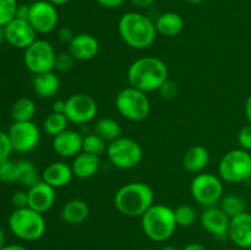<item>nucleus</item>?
<instances>
[{
    "instance_id": "obj_53",
    "label": "nucleus",
    "mask_w": 251,
    "mask_h": 250,
    "mask_svg": "<svg viewBox=\"0 0 251 250\" xmlns=\"http://www.w3.org/2000/svg\"><path fill=\"white\" fill-rule=\"evenodd\" d=\"M24 2H27V4H33L34 1H37V0H22Z\"/></svg>"
},
{
    "instance_id": "obj_46",
    "label": "nucleus",
    "mask_w": 251,
    "mask_h": 250,
    "mask_svg": "<svg viewBox=\"0 0 251 250\" xmlns=\"http://www.w3.org/2000/svg\"><path fill=\"white\" fill-rule=\"evenodd\" d=\"M183 250H207L202 244L200 243H190V244L186 245Z\"/></svg>"
},
{
    "instance_id": "obj_19",
    "label": "nucleus",
    "mask_w": 251,
    "mask_h": 250,
    "mask_svg": "<svg viewBox=\"0 0 251 250\" xmlns=\"http://www.w3.org/2000/svg\"><path fill=\"white\" fill-rule=\"evenodd\" d=\"M228 237L240 249H251V213L243 212L230 218Z\"/></svg>"
},
{
    "instance_id": "obj_29",
    "label": "nucleus",
    "mask_w": 251,
    "mask_h": 250,
    "mask_svg": "<svg viewBox=\"0 0 251 250\" xmlns=\"http://www.w3.org/2000/svg\"><path fill=\"white\" fill-rule=\"evenodd\" d=\"M69 120L63 113L51 112L46 117L43 122V130L47 135L51 137H55L60 132L65 131L68 129Z\"/></svg>"
},
{
    "instance_id": "obj_23",
    "label": "nucleus",
    "mask_w": 251,
    "mask_h": 250,
    "mask_svg": "<svg viewBox=\"0 0 251 250\" xmlns=\"http://www.w3.org/2000/svg\"><path fill=\"white\" fill-rule=\"evenodd\" d=\"M100 157L82 151L77 156L74 157L73 163H71L74 176L78 179L92 178L97 174L98 169H100Z\"/></svg>"
},
{
    "instance_id": "obj_1",
    "label": "nucleus",
    "mask_w": 251,
    "mask_h": 250,
    "mask_svg": "<svg viewBox=\"0 0 251 250\" xmlns=\"http://www.w3.org/2000/svg\"><path fill=\"white\" fill-rule=\"evenodd\" d=\"M168 66L156 56H142L130 64L127 69V82L131 87L142 92H154L168 80Z\"/></svg>"
},
{
    "instance_id": "obj_8",
    "label": "nucleus",
    "mask_w": 251,
    "mask_h": 250,
    "mask_svg": "<svg viewBox=\"0 0 251 250\" xmlns=\"http://www.w3.org/2000/svg\"><path fill=\"white\" fill-rule=\"evenodd\" d=\"M107 157L110 163L119 169L129 171L135 168L142 161V147L131 137H119L109 142L107 147Z\"/></svg>"
},
{
    "instance_id": "obj_33",
    "label": "nucleus",
    "mask_w": 251,
    "mask_h": 250,
    "mask_svg": "<svg viewBox=\"0 0 251 250\" xmlns=\"http://www.w3.org/2000/svg\"><path fill=\"white\" fill-rule=\"evenodd\" d=\"M17 0H0V26L5 27L16 17Z\"/></svg>"
},
{
    "instance_id": "obj_32",
    "label": "nucleus",
    "mask_w": 251,
    "mask_h": 250,
    "mask_svg": "<svg viewBox=\"0 0 251 250\" xmlns=\"http://www.w3.org/2000/svg\"><path fill=\"white\" fill-rule=\"evenodd\" d=\"M174 215H176V225L179 227H190L195 223L196 221V211L189 203H181L178 207L174 210Z\"/></svg>"
},
{
    "instance_id": "obj_37",
    "label": "nucleus",
    "mask_w": 251,
    "mask_h": 250,
    "mask_svg": "<svg viewBox=\"0 0 251 250\" xmlns=\"http://www.w3.org/2000/svg\"><path fill=\"white\" fill-rule=\"evenodd\" d=\"M158 92L159 95L162 96V98H164V100H174V98L178 96V92H179L178 85H176L174 81L169 80L168 78V80H167L166 82L159 87Z\"/></svg>"
},
{
    "instance_id": "obj_56",
    "label": "nucleus",
    "mask_w": 251,
    "mask_h": 250,
    "mask_svg": "<svg viewBox=\"0 0 251 250\" xmlns=\"http://www.w3.org/2000/svg\"><path fill=\"white\" fill-rule=\"evenodd\" d=\"M250 250H251V249H250Z\"/></svg>"
},
{
    "instance_id": "obj_30",
    "label": "nucleus",
    "mask_w": 251,
    "mask_h": 250,
    "mask_svg": "<svg viewBox=\"0 0 251 250\" xmlns=\"http://www.w3.org/2000/svg\"><path fill=\"white\" fill-rule=\"evenodd\" d=\"M220 207L229 218L235 217L240 213L245 212V201L235 194L223 195L220 201Z\"/></svg>"
},
{
    "instance_id": "obj_35",
    "label": "nucleus",
    "mask_w": 251,
    "mask_h": 250,
    "mask_svg": "<svg viewBox=\"0 0 251 250\" xmlns=\"http://www.w3.org/2000/svg\"><path fill=\"white\" fill-rule=\"evenodd\" d=\"M75 61L76 60L74 59V56L71 55L69 51L56 54L54 70H58V71H60V73H66V71H70L71 69H73Z\"/></svg>"
},
{
    "instance_id": "obj_20",
    "label": "nucleus",
    "mask_w": 251,
    "mask_h": 250,
    "mask_svg": "<svg viewBox=\"0 0 251 250\" xmlns=\"http://www.w3.org/2000/svg\"><path fill=\"white\" fill-rule=\"evenodd\" d=\"M73 178L74 172L71 166L61 161L48 164L42 173V180L53 186L54 189L65 188L71 183Z\"/></svg>"
},
{
    "instance_id": "obj_27",
    "label": "nucleus",
    "mask_w": 251,
    "mask_h": 250,
    "mask_svg": "<svg viewBox=\"0 0 251 250\" xmlns=\"http://www.w3.org/2000/svg\"><path fill=\"white\" fill-rule=\"evenodd\" d=\"M95 131L105 142H113L123 136V129L119 123L113 118H100L95 124Z\"/></svg>"
},
{
    "instance_id": "obj_25",
    "label": "nucleus",
    "mask_w": 251,
    "mask_h": 250,
    "mask_svg": "<svg viewBox=\"0 0 251 250\" xmlns=\"http://www.w3.org/2000/svg\"><path fill=\"white\" fill-rule=\"evenodd\" d=\"M156 29L159 34L166 37H176L184 29V20L179 14L167 11L159 15L154 21Z\"/></svg>"
},
{
    "instance_id": "obj_9",
    "label": "nucleus",
    "mask_w": 251,
    "mask_h": 250,
    "mask_svg": "<svg viewBox=\"0 0 251 250\" xmlns=\"http://www.w3.org/2000/svg\"><path fill=\"white\" fill-rule=\"evenodd\" d=\"M223 180L212 173H200L191 180L190 194L194 200L205 207L216 206L223 196Z\"/></svg>"
},
{
    "instance_id": "obj_50",
    "label": "nucleus",
    "mask_w": 251,
    "mask_h": 250,
    "mask_svg": "<svg viewBox=\"0 0 251 250\" xmlns=\"http://www.w3.org/2000/svg\"><path fill=\"white\" fill-rule=\"evenodd\" d=\"M185 1H188L189 4H191V5H200V4H202L205 0H185Z\"/></svg>"
},
{
    "instance_id": "obj_24",
    "label": "nucleus",
    "mask_w": 251,
    "mask_h": 250,
    "mask_svg": "<svg viewBox=\"0 0 251 250\" xmlns=\"http://www.w3.org/2000/svg\"><path fill=\"white\" fill-rule=\"evenodd\" d=\"M210 162V152L205 146L195 145L185 152L183 167L190 173H201Z\"/></svg>"
},
{
    "instance_id": "obj_4",
    "label": "nucleus",
    "mask_w": 251,
    "mask_h": 250,
    "mask_svg": "<svg viewBox=\"0 0 251 250\" xmlns=\"http://www.w3.org/2000/svg\"><path fill=\"white\" fill-rule=\"evenodd\" d=\"M141 227L145 235L151 240L166 242L178 227L174 210L163 203H153L141 216Z\"/></svg>"
},
{
    "instance_id": "obj_21",
    "label": "nucleus",
    "mask_w": 251,
    "mask_h": 250,
    "mask_svg": "<svg viewBox=\"0 0 251 250\" xmlns=\"http://www.w3.org/2000/svg\"><path fill=\"white\" fill-rule=\"evenodd\" d=\"M61 220L71 225H77L85 222L90 216V206L82 199H73L65 202L61 208Z\"/></svg>"
},
{
    "instance_id": "obj_36",
    "label": "nucleus",
    "mask_w": 251,
    "mask_h": 250,
    "mask_svg": "<svg viewBox=\"0 0 251 250\" xmlns=\"http://www.w3.org/2000/svg\"><path fill=\"white\" fill-rule=\"evenodd\" d=\"M12 151H14V149H12L9 135H7V132L0 130V162L9 159Z\"/></svg>"
},
{
    "instance_id": "obj_47",
    "label": "nucleus",
    "mask_w": 251,
    "mask_h": 250,
    "mask_svg": "<svg viewBox=\"0 0 251 250\" xmlns=\"http://www.w3.org/2000/svg\"><path fill=\"white\" fill-rule=\"evenodd\" d=\"M1 250H27L24 245L20 244H10V245H5Z\"/></svg>"
},
{
    "instance_id": "obj_10",
    "label": "nucleus",
    "mask_w": 251,
    "mask_h": 250,
    "mask_svg": "<svg viewBox=\"0 0 251 250\" xmlns=\"http://www.w3.org/2000/svg\"><path fill=\"white\" fill-rule=\"evenodd\" d=\"M55 58V49L46 39H36L24 53L25 66L33 75L54 71Z\"/></svg>"
},
{
    "instance_id": "obj_44",
    "label": "nucleus",
    "mask_w": 251,
    "mask_h": 250,
    "mask_svg": "<svg viewBox=\"0 0 251 250\" xmlns=\"http://www.w3.org/2000/svg\"><path fill=\"white\" fill-rule=\"evenodd\" d=\"M53 112L55 113H65V100H58L53 103Z\"/></svg>"
},
{
    "instance_id": "obj_34",
    "label": "nucleus",
    "mask_w": 251,
    "mask_h": 250,
    "mask_svg": "<svg viewBox=\"0 0 251 250\" xmlns=\"http://www.w3.org/2000/svg\"><path fill=\"white\" fill-rule=\"evenodd\" d=\"M0 180L4 183L17 181V163L10 159L0 162Z\"/></svg>"
},
{
    "instance_id": "obj_22",
    "label": "nucleus",
    "mask_w": 251,
    "mask_h": 250,
    "mask_svg": "<svg viewBox=\"0 0 251 250\" xmlns=\"http://www.w3.org/2000/svg\"><path fill=\"white\" fill-rule=\"evenodd\" d=\"M34 93L41 98H51L60 90V78L54 71L37 74L32 80Z\"/></svg>"
},
{
    "instance_id": "obj_51",
    "label": "nucleus",
    "mask_w": 251,
    "mask_h": 250,
    "mask_svg": "<svg viewBox=\"0 0 251 250\" xmlns=\"http://www.w3.org/2000/svg\"><path fill=\"white\" fill-rule=\"evenodd\" d=\"M5 39V34H4V27L0 26V44L2 43V41Z\"/></svg>"
},
{
    "instance_id": "obj_38",
    "label": "nucleus",
    "mask_w": 251,
    "mask_h": 250,
    "mask_svg": "<svg viewBox=\"0 0 251 250\" xmlns=\"http://www.w3.org/2000/svg\"><path fill=\"white\" fill-rule=\"evenodd\" d=\"M238 144L240 149L251 151V124L245 125L238 132Z\"/></svg>"
},
{
    "instance_id": "obj_5",
    "label": "nucleus",
    "mask_w": 251,
    "mask_h": 250,
    "mask_svg": "<svg viewBox=\"0 0 251 250\" xmlns=\"http://www.w3.org/2000/svg\"><path fill=\"white\" fill-rule=\"evenodd\" d=\"M7 223L15 237L26 242L41 239L47 228L43 213L37 212L31 207L15 208L10 215Z\"/></svg>"
},
{
    "instance_id": "obj_48",
    "label": "nucleus",
    "mask_w": 251,
    "mask_h": 250,
    "mask_svg": "<svg viewBox=\"0 0 251 250\" xmlns=\"http://www.w3.org/2000/svg\"><path fill=\"white\" fill-rule=\"evenodd\" d=\"M47 1L51 2L53 5H55L56 7L61 6V5H65L66 2H69V0H47Z\"/></svg>"
},
{
    "instance_id": "obj_17",
    "label": "nucleus",
    "mask_w": 251,
    "mask_h": 250,
    "mask_svg": "<svg viewBox=\"0 0 251 250\" xmlns=\"http://www.w3.org/2000/svg\"><path fill=\"white\" fill-rule=\"evenodd\" d=\"M27 193H28V207L39 213L48 212L55 203V189L43 180L29 188Z\"/></svg>"
},
{
    "instance_id": "obj_15",
    "label": "nucleus",
    "mask_w": 251,
    "mask_h": 250,
    "mask_svg": "<svg viewBox=\"0 0 251 250\" xmlns=\"http://www.w3.org/2000/svg\"><path fill=\"white\" fill-rule=\"evenodd\" d=\"M201 227L210 234L215 235L218 239H225L228 237L230 218L217 206H210L203 210L200 216Z\"/></svg>"
},
{
    "instance_id": "obj_39",
    "label": "nucleus",
    "mask_w": 251,
    "mask_h": 250,
    "mask_svg": "<svg viewBox=\"0 0 251 250\" xmlns=\"http://www.w3.org/2000/svg\"><path fill=\"white\" fill-rule=\"evenodd\" d=\"M11 202L15 208L28 207V193L24 190L15 191L11 198Z\"/></svg>"
},
{
    "instance_id": "obj_7",
    "label": "nucleus",
    "mask_w": 251,
    "mask_h": 250,
    "mask_svg": "<svg viewBox=\"0 0 251 250\" xmlns=\"http://www.w3.org/2000/svg\"><path fill=\"white\" fill-rule=\"evenodd\" d=\"M115 108L122 117L130 122H142L151 112V102L146 92L127 86L118 92Z\"/></svg>"
},
{
    "instance_id": "obj_54",
    "label": "nucleus",
    "mask_w": 251,
    "mask_h": 250,
    "mask_svg": "<svg viewBox=\"0 0 251 250\" xmlns=\"http://www.w3.org/2000/svg\"><path fill=\"white\" fill-rule=\"evenodd\" d=\"M230 250H240V249H230Z\"/></svg>"
},
{
    "instance_id": "obj_11",
    "label": "nucleus",
    "mask_w": 251,
    "mask_h": 250,
    "mask_svg": "<svg viewBox=\"0 0 251 250\" xmlns=\"http://www.w3.org/2000/svg\"><path fill=\"white\" fill-rule=\"evenodd\" d=\"M98 113L97 102L87 93H74L65 100V117L69 123L85 125L95 120Z\"/></svg>"
},
{
    "instance_id": "obj_28",
    "label": "nucleus",
    "mask_w": 251,
    "mask_h": 250,
    "mask_svg": "<svg viewBox=\"0 0 251 250\" xmlns=\"http://www.w3.org/2000/svg\"><path fill=\"white\" fill-rule=\"evenodd\" d=\"M36 112V103L28 97L19 98L11 107V117L14 122H32Z\"/></svg>"
},
{
    "instance_id": "obj_42",
    "label": "nucleus",
    "mask_w": 251,
    "mask_h": 250,
    "mask_svg": "<svg viewBox=\"0 0 251 250\" xmlns=\"http://www.w3.org/2000/svg\"><path fill=\"white\" fill-rule=\"evenodd\" d=\"M100 6L107 7V9H117L124 4L126 0H96Z\"/></svg>"
},
{
    "instance_id": "obj_16",
    "label": "nucleus",
    "mask_w": 251,
    "mask_h": 250,
    "mask_svg": "<svg viewBox=\"0 0 251 250\" xmlns=\"http://www.w3.org/2000/svg\"><path fill=\"white\" fill-rule=\"evenodd\" d=\"M83 136L75 130L66 129L53 137V150L63 158H74L82 152Z\"/></svg>"
},
{
    "instance_id": "obj_13",
    "label": "nucleus",
    "mask_w": 251,
    "mask_h": 250,
    "mask_svg": "<svg viewBox=\"0 0 251 250\" xmlns=\"http://www.w3.org/2000/svg\"><path fill=\"white\" fill-rule=\"evenodd\" d=\"M28 22L37 33H50L58 27V9L55 5L47 0H37L31 4Z\"/></svg>"
},
{
    "instance_id": "obj_52",
    "label": "nucleus",
    "mask_w": 251,
    "mask_h": 250,
    "mask_svg": "<svg viewBox=\"0 0 251 250\" xmlns=\"http://www.w3.org/2000/svg\"><path fill=\"white\" fill-rule=\"evenodd\" d=\"M162 250H179V249H176V248L173 247V245H166V247L162 248Z\"/></svg>"
},
{
    "instance_id": "obj_6",
    "label": "nucleus",
    "mask_w": 251,
    "mask_h": 250,
    "mask_svg": "<svg viewBox=\"0 0 251 250\" xmlns=\"http://www.w3.org/2000/svg\"><path fill=\"white\" fill-rule=\"evenodd\" d=\"M218 176L226 183H244L251 179V154L243 149H234L223 154L218 163Z\"/></svg>"
},
{
    "instance_id": "obj_41",
    "label": "nucleus",
    "mask_w": 251,
    "mask_h": 250,
    "mask_svg": "<svg viewBox=\"0 0 251 250\" xmlns=\"http://www.w3.org/2000/svg\"><path fill=\"white\" fill-rule=\"evenodd\" d=\"M29 10H31V4H27V2L19 4V6H17V10H16V19L28 20Z\"/></svg>"
},
{
    "instance_id": "obj_26",
    "label": "nucleus",
    "mask_w": 251,
    "mask_h": 250,
    "mask_svg": "<svg viewBox=\"0 0 251 250\" xmlns=\"http://www.w3.org/2000/svg\"><path fill=\"white\" fill-rule=\"evenodd\" d=\"M42 180V175L32 162L22 159L17 162V181L24 188H32Z\"/></svg>"
},
{
    "instance_id": "obj_18",
    "label": "nucleus",
    "mask_w": 251,
    "mask_h": 250,
    "mask_svg": "<svg viewBox=\"0 0 251 250\" xmlns=\"http://www.w3.org/2000/svg\"><path fill=\"white\" fill-rule=\"evenodd\" d=\"M68 46L69 53L74 56L75 60L78 61L91 60L97 56L100 51V42L90 33L75 34Z\"/></svg>"
},
{
    "instance_id": "obj_31",
    "label": "nucleus",
    "mask_w": 251,
    "mask_h": 250,
    "mask_svg": "<svg viewBox=\"0 0 251 250\" xmlns=\"http://www.w3.org/2000/svg\"><path fill=\"white\" fill-rule=\"evenodd\" d=\"M107 142H105L102 137L98 136L96 132H92V134H88L86 135V136H83V152H87V153L95 154V156L100 157V154H103L107 151Z\"/></svg>"
},
{
    "instance_id": "obj_14",
    "label": "nucleus",
    "mask_w": 251,
    "mask_h": 250,
    "mask_svg": "<svg viewBox=\"0 0 251 250\" xmlns=\"http://www.w3.org/2000/svg\"><path fill=\"white\" fill-rule=\"evenodd\" d=\"M4 34L7 43L15 48L24 49V50L37 39V32L34 31L28 20H21L16 17L4 27Z\"/></svg>"
},
{
    "instance_id": "obj_49",
    "label": "nucleus",
    "mask_w": 251,
    "mask_h": 250,
    "mask_svg": "<svg viewBox=\"0 0 251 250\" xmlns=\"http://www.w3.org/2000/svg\"><path fill=\"white\" fill-rule=\"evenodd\" d=\"M5 247V233L2 228L0 227V250Z\"/></svg>"
},
{
    "instance_id": "obj_12",
    "label": "nucleus",
    "mask_w": 251,
    "mask_h": 250,
    "mask_svg": "<svg viewBox=\"0 0 251 250\" xmlns=\"http://www.w3.org/2000/svg\"><path fill=\"white\" fill-rule=\"evenodd\" d=\"M7 135L14 151L27 153L36 149L41 140V130L33 122H14Z\"/></svg>"
},
{
    "instance_id": "obj_2",
    "label": "nucleus",
    "mask_w": 251,
    "mask_h": 250,
    "mask_svg": "<svg viewBox=\"0 0 251 250\" xmlns=\"http://www.w3.org/2000/svg\"><path fill=\"white\" fill-rule=\"evenodd\" d=\"M118 31L123 41L134 49L149 48L154 43L158 34L154 21L136 11L122 15L118 22Z\"/></svg>"
},
{
    "instance_id": "obj_45",
    "label": "nucleus",
    "mask_w": 251,
    "mask_h": 250,
    "mask_svg": "<svg viewBox=\"0 0 251 250\" xmlns=\"http://www.w3.org/2000/svg\"><path fill=\"white\" fill-rule=\"evenodd\" d=\"M244 110H245V115H247L248 122H249V124H251V95L247 98V100H245Z\"/></svg>"
},
{
    "instance_id": "obj_43",
    "label": "nucleus",
    "mask_w": 251,
    "mask_h": 250,
    "mask_svg": "<svg viewBox=\"0 0 251 250\" xmlns=\"http://www.w3.org/2000/svg\"><path fill=\"white\" fill-rule=\"evenodd\" d=\"M156 0H130L132 5H135L136 7H140V9H146V7L152 6L154 4Z\"/></svg>"
},
{
    "instance_id": "obj_40",
    "label": "nucleus",
    "mask_w": 251,
    "mask_h": 250,
    "mask_svg": "<svg viewBox=\"0 0 251 250\" xmlns=\"http://www.w3.org/2000/svg\"><path fill=\"white\" fill-rule=\"evenodd\" d=\"M74 37H75V34H74V31L70 27H61L58 31V38L60 39V42H63V43L69 44Z\"/></svg>"
},
{
    "instance_id": "obj_3",
    "label": "nucleus",
    "mask_w": 251,
    "mask_h": 250,
    "mask_svg": "<svg viewBox=\"0 0 251 250\" xmlns=\"http://www.w3.org/2000/svg\"><path fill=\"white\" fill-rule=\"evenodd\" d=\"M153 203V189L142 181L125 184L114 195L115 208L126 217H141Z\"/></svg>"
},
{
    "instance_id": "obj_55",
    "label": "nucleus",
    "mask_w": 251,
    "mask_h": 250,
    "mask_svg": "<svg viewBox=\"0 0 251 250\" xmlns=\"http://www.w3.org/2000/svg\"><path fill=\"white\" fill-rule=\"evenodd\" d=\"M144 250H151V249H144Z\"/></svg>"
}]
</instances>
